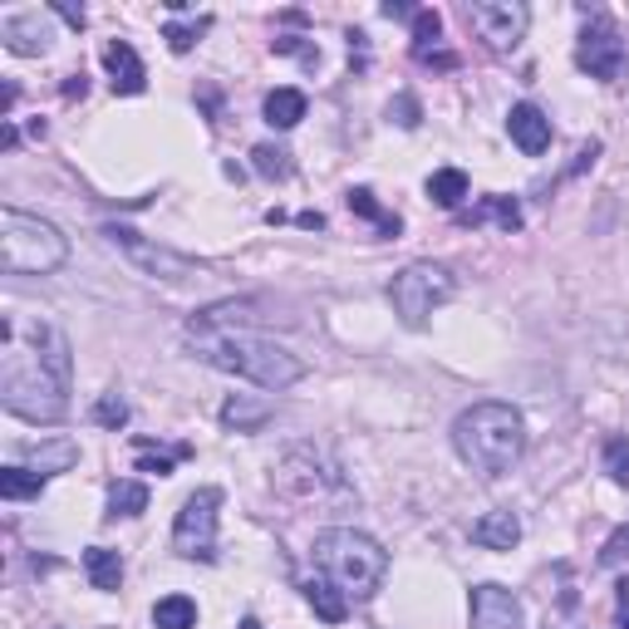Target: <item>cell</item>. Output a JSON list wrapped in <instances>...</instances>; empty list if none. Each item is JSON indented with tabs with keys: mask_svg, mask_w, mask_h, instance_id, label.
I'll list each match as a JSON object with an SVG mask.
<instances>
[{
	"mask_svg": "<svg viewBox=\"0 0 629 629\" xmlns=\"http://www.w3.org/2000/svg\"><path fill=\"white\" fill-rule=\"evenodd\" d=\"M0 398L25 423H59L69 408V340L59 324L0 320Z\"/></svg>",
	"mask_w": 629,
	"mask_h": 629,
	"instance_id": "obj_1",
	"label": "cell"
},
{
	"mask_svg": "<svg viewBox=\"0 0 629 629\" xmlns=\"http://www.w3.org/2000/svg\"><path fill=\"white\" fill-rule=\"evenodd\" d=\"M187 334H192V350L202 364H212V369H222V374H236V379L256 384V389L280 394L306 379V364L290 350H280V344H271V340H256V334H246V330H232V324H187Z\"/></svg>",
	"mask_w": 629,
	"mask_h": 629,
	"instance_id": "obj_2",
	"label": "cell"
},
{
	"mask_svg": "<svg viewBox=\"0 0 629 629\" xmlns=\"http://www.w3.org/2000/svg\"><path fill=\"white\" fill-rule=\"evenodd\" d=\"M453 448L472 472L501 477V472H511L521 463V453H527V423H521V413L511 404L482 398V404H472L467 413H457Z\"/></svg>",
	"mask_w": 629,
	"mask_h": 629,
	"instance_id": "obj_3",
	"label": "cell"
},
{
	"mask_svg": "<svg viewBox=\"0 0 629 629\" xmlns=\"http://www.w3.org/2000/svg\"><path fill=\"white\" fill-rule=\"evenodd\" d=\"M314 565L324 571V581L340 585L344 600H369L379 591V581L389 575V555L374 537L354 527H330L314 537Z\"/></svg>",
	"mask_w": 629,
	"mask_h": 629,
	"instance_id": "obj_4",
	"label": "cell"
},
{
	"mask_svg": "<svg viewBox=\"0 0 629 629\" xmlns=\"http://www.w3.org/2000/svg\"><path fill=\"white\" fill-rule=\"evenodd\" d=\"M69 261V241L55 222L30 217L20 207H0V266L5 276H49Z\"/></svg>",
	"mask_w": 629,
	"mask_h": 629,
	"instance_id": "obj_5",
	"label": "cell"
},
{
	"mask_svg": "<svg viewBox=\"0 0 629 629\" xmlns=\"http://www.w3.org/2000/svg\"><path fill=\"white\" fill-rule=\"evenodd\" d=\"M453 290L457 286H453V276H448V266H433V261H413V266H404L389 280V300L404 324H423L438 306L453 300Z\"/></svg>",
	"mask_w": 629,
	"mask_h": 629,
	"instance_id": "obj_6",
	"label": "cell"
},
{
	"mask_svg": "<svg viewBox=\"0 0 629 629\" xmlns=\"http://www.w3.org/2000/svg\"><path fill=\"white\" fill-rule=\"evenodd\" d=\"M217 511H222V492L197 487L173 521V551L187 561H217Z\"/></svg>",
	"mask_w": 629,
	"mask_h": 629,
	"instance_id": "obj_7",
	"label": "cell"
},
{
	"mask_svg": "<svg viewBox=\"0 0 629 629\" xmlns=\"http://www.w3.org/2000/svg\"><path fill=\"white\" fill-rule=\"evenodd\" d=\"M585 15H591V10H585ZM625 59H629L625 55V35L605 15H591L581 45H575V65H581L591 79L615 84V79H625Z\"/></svg>",
	"mask_w": 629,
	"mask_h": 629,
	"instance_id": "obj_8",
	"label": "cell"
},
{
	"mask_svg": "<svg viewBox=\"0 0 629 629\" xmlns=\"http://www.w3.org/2000/svg\"><path fill=\"white\" fill-rule=\"evenodd\" d=\"M276 487L286 497H320V492H344V477L314 448H290L276 467Z\"/></svg>",
	"mask_w": 629,
	"mask_h": 629,
	"instance_id": "obj_9",
	"label": "cell"
},
{
	"mask_svg": "<svg viewBox=\"0 0 629 629\" xmlns=\"http://www.w3.org/2000/svg\"><path fill=\"white\" fill-rule=\"evenodd\" d=\"M527 5H517V0H472L467 5V25L477 30L487 49H517L527 35Z\"/></svg>",
	"mask_w": 629,
	"mask_h": 629,
	"instance_id": "obj_10",
	"label": "cell"
},
{
	"mask_svg": "<svg viewBox=\"0 0 629 629\" xmlns=\"http://www.w3.org/2000/svg\"><path fill=\"white\" fill-rule=\"evenodd\" d=\"M103 236H109L113 246H119L123 256L133 261V266L148 271V276H157V280H187V276H197V266H192L187 256H177V251L157 246V241H148L143 232H133V227H103Z\"/></svg>",
	"mask_w": 629,
	"mask_h": 629,
	"instance_id": "obj_11",
	"label": "cell"
},
{
	"mask_svg": "<svg viewBox=\"0 0 629 629\" xmlns=\"http://www.w3.org/2000/svg\"><path fill=\"white\" fill-rule=\"evenodd\" d=\"M472 629H521V600L507 591V585H472L467 600Z\"/></svg>",
	"mask_w": 629,
	"mask_h": 629,
	"instance_id": "obj_12",
	"label": "cell"
},
{
	"mask_svg": "<svg viewBox=\"0 0 629 629\" xmlns=\"http://www.w3.org/2000/svg\"><path fill=\"white\" fill-rule=\"evenodd\" d=\"M507 133L527 157H541L551 148V119L537 109V103H517V109L507 113Z\"/></svg>",
	"mask_w": 629,
	"mask_h": 629,
	"instance_id": "obj_13",
	"label": "cell"
},
{
	"mask_svg": "<svg viewBox=\"0 0 629 629\" xmlns=\"http://www.w3.org/2000/svg\"><path fill=\"white\" fill-rule=\"evenodd\" d=\"M103 65H109L113 93H143L148 89V69H143L139 55H133L129 40H109V45H103Z\"/></svg>",
	"mask_w": 629,
	"mask_h": 629,
	"instance_id": "obj_14",
	"label": "cell"
},
{
	"mask_svg": "<svg viewBox=\"0 0 629 629\" xmlns=\"http://www.w3.org/2000/svg\"><path fill=\"white\" fill-rule=\"evenodd\" d=\"M0 35H5V49H15V55H45L55 30L40 20V10H25V15H10L0 25Z\"/></svg>",
	"mask_w": 629,
	"mask_h": 629,
	"instance_id": "obj_15",
	"label": "cell"
},
{
	"mask_svg": "<svg viewBox=\"0 0 629 629\" xmlns=\"http://www.w3.org/2000/svg\"><path fill=\"white\" fill-rule=\"evenodd\" d=\"M472 541H477L482 551H511L521 541V521L511 517V511H482V517L472 521Z\"/></svg>",
	"mask_w": 629,
	"mask_h": 629,
	"instance_id": "obj_16",
	"label": "cell"
},
{
	"mask_svg": "<svg viewBox=\"0 0 629 629\" xmlns=\"http://www.w3.org/2000/svg\"><path fill=\"white\" fill-rule=\"evenodd\" d=\"M271 418H276V408H271L266 398L232 394V398L222 404V428H232V433H256V428H266Z\"/></svg>",
	"mask_w": 629,
	"mask_h": 629,
	"instance_id": "obj_17",
	"label": "cell"
},
{
	"mask_svg": "<svg viewBox=\"0 0 629 629\" xmlns=\"http://www.w3.org/2000/svg\"><path fill=\"white\" fill-rule=\"evenodd\" d=\"M25 457L35 463L40 477H49V472H69L79 463V443H69V438H49V443L25 448Z\"/></svg>",
	"mask_w": 629,
	"mask_h": 629,
	"instance_id": "obj_18",
	"label": "cell"
},
{
	"mask_svg": "<svg viewBox=\"0 0 629 629\" xmlns=\"http://www.w3.org/2000/svg\"><path fill=\"white\" fill-rule=\"evenodd\" d=\"M482 222H497L501 232H521V207L511 197H482V207L463 212V227H482Z\"/></svg>",
	"mask_w": 629,
	"mask_h": 629,
	"instance_id": "obj_19",
	"label": "cell"
},
{
	"mask_svg": "<svg viewBox=\"0 0 629 629\" xmlns=\"http://www.w3.org/2000/svg\"><path fill=\"white\" fill-rule=\"evenodd\" d=\"M84 571H89L93 591H119L123 585V555L109 547H89L84 551Z\"/></svg>",
	"mask_w": 629,
	"mask_h": 629,
	"instance_id": "obj_20",
	"label": "cell"
},
{
	"mask_svg": "<svg viewBox=\"0 0 629 629\" xmlns=\"http://www.w3.org/2000/svg\"><path fill=\"white\" fill-rule=\"evenodd\" d=\"M306 600L314 605V615H320L324 625H340L344 615H350V600H344L340 585L324 581V575H314V581H306Z\"/></svg>",
	"mask_w": 629,
	"mask_h": 629,
	"instance_id": "obj_21",
	"label": "cell"
},
{
	"mask_svg": "<svg viewBox=\"0 0 629 629\" xmlns=\"http://www.w3.org/2000/svg\"><path fill=\"white\" fill-rule=\"evenodd\" d=\"M306 119V93L300 89H271L266 93V123L271 129H296Z\"/></svg>",
	"mask_w": 629,
	"mask_h": 629,
	"instance_id": "obj_22",
	"label": "cell"
},
{
	"mask_svg": "<svg viewBox=\"0 0 629 629\" xmlns=\"http://www.w3.org/2000/svg\"><path fill=\"white\" fill-rule=\"evenodd\" d=\"M428 197H433L438 207H448V212H457L467 197V173L463 167H438V173L428 177Z\"/></svg>",
	"mask_w": 629,
	"mask_h": 629,
	"instance_id": "obj_23",
	"label": "cell"
},
{
	"mask_svg": "<svg viewBox=\"0 0 629 629\" xmlns=\"http://www.w3.org/2000/svg\"><path fill=\"white\" fill-rule=\"evenodd\" d=\"M45 492V477L30 467H0V497L5 501H35Z\"/></svg>",
	"mask_w": 629,
	"mask_h": 629,
	"instance_id": "obj_24",
	"label": "cell"
},
{
	"mask_svg": "<svg viewBox=\"0 0 629 629\" xmlns=\"http://www.w3.org/2000/svg\"><path fill=\"white\" fill-rule=\"evenodd\" d=\"M153 625L157 629H192L197 625V600H187V595H163V600L153 605Z\"/></svg>",
	"mask_w": 629,
	"mask_h": 629,
	"instance_id": "obj_25",
	"label": "cell"
},
{
	"mask_svg": "<svg viewBox=\"0 0 629 629\" xmlns=\"http://www.w3.org/2000/svg\"><path fill=\"white\" fill-rule=\"evenodd\" d=\"M139 511H148V487L143 482H113L109 487V517H139Z\"/></svg>",
	"mask_w": 629,
	"mask_h": 629,
	"instance_id": "obj_26",
	"label": "cell"
},
{
	"mask_svg": "<svg viewBox=\"0 0 629 629\" xmlns=\"http://www.w3.org/2000/svg\"><path fill=\"white\" fill-rule=\"evenodd\" d=\"M350 212H360V217H369V222H379L384 236H398V217H389L379 202H374L369 187H354V192H350Z\"/></svg>",
	"mask_w": 629,
	"mask_h": 629,
	"instance_id": "obj_27",
	"label": "cell"
},
{
	"mask_svg": "<svg viewBox=\"0 0 629 629\" xmlns=\"http://www.w3.org/2000/svg\"><path fill=\"white\" fill-rule=\"evenodd\" d=\"M251 157H256V173L271 177V183H286V177H290V153L276 148V143H261V148H251Z\"/></svg>",
	"mask_w": 629,
	"mask_h": 629,
	"instance_id": "obj_28",
	"label": "cell"
},
{
	"mask_svg": "<svg viewBox=\"0 0 629 629\" xmlns=\"http://www.w3.org/2000/svg\"><path fill=\"white\" fill-rule=\"evenodd\" d=\"M605 472L615 487H629V438H605Z\"/></svg>",
	"mask_w": 629,
	"mask_h": 629,
	"instance_id": "obj_29",
	"label": "cell"
},
{
	"mask_svg": "<svg viewBox=\"0 0 629 629\" xmlns=\"http://www.w3.org/2000/svg\"><path fill=\"white\" fill-rule=\"evenodd\" d=\"M93 423H99V428H113V433H119V428L129 423V404H123L119 394H103L99 404H93Z\"/></svg>",
	"mask_w": 629,
	"mask_h": 629,
	"instance_id": "obj_30",
	"label": "cell"
},
{
	"mask_svg": "<svg viewBox=\"0 0 629 629\" xmlns=\"http://www.w3.org/2000/svg\"><path fill=\"white\" fill-rule=\"evenodd\" d=\"M438 35H443V15H438V10H418L413 15V49H428V40L438 45Z\"/></svg>",
	"mask_w": 629,
	"mask_h": 629,
	"instance_id": "obj_31",
	"label": "cell"
},
{
	"mask_svg": "<svg viewBox=\"0 0 629 629\" xmlns=\"http://www.w3.org/2000/svg\"><path fill=\"white\" fill-rule=\"evenodd\" d=\"M625 561H629V521L600 547V565H605V571H615V565H625Z\"/></svg>",
	"mask_w": 629,
	"mask_h": 629,
	"instance_id": "obj_32",
	"label": "cell"
},
{
	"mask_svg": "<svg viewBox=\"0 0 629 629\" xmlns=\"http://www.w3.org/2000/svg\"><path fill=\"white\" fill-rule=\"evenodd\" d=\"M207 25H167V45L177 49V55H187V49L197 45V35H202Z\"/></svg>",
	"mask_w": 629,
	"mask_h": 629,
	"instance_id": "obj_33",
	"label": "cell"
},
{
	"mask_svg": "<svg viewBox=\"0 0 629 629\" xmlns=\"http://www.w3.org/2000/svg\"><path fill=\"white\" fill-rule=\"evenodd\" d=\"M389 119L398 123V129H418V103L408 99V93H398V99L389 103Z\"/></svg>",
	"mask_w": 629,
	"mask_h": 629,
	"instance_id": "obj_34",
	"label": "cell"
},
{
	"mask_svg": "<svg viewBox=\"0 0 629 629\" xmlns=\"http://www.w3.org/2000/svg\"><path fill=\"white\" fill-rule=\"evenodd\" d=\"M413 55L423 59V65H433V69H453V65H457V55H448V49H433V45H428V49H413Z\"/></svg>",
	"mask_w": 629,
	"mask_h": 629,
	"instance_id": "obj_35",
	"label": "cell"
},
{
	"mask_svg": "<svg viewBox=\"0 0 629 629\" xmlns=\"http://www.w3.org/2000/svg\"><path fill=\"white\" fill-rule=\"evenodd\" d=\"M173 463H177V457H143L139 472H157V477H167V472H173Z\"/></svg>",
	"mask_w": 629,
	"mask_h": 629,
	"instance_id": "obj_36",
	"label": "cell"
},
{
	"mask_svg": "<svg viewBox=\"0 0 629 629\" xmlns=\"http://www.w3.org/2000/svg\"><path fill=\"white\" fill-rule=\"evenodd\" d=\"M84 89H89V84H84V75H69V79H65V99H84Z\"/></svg>",
	"mask_w": 629,
	"mask_h": 629,
	"instance_id": "obj_37",
	"label": "cell"
},
{
	"mask_svg": "<svg viewBox=\"0 0 629 629\" xmlns=\"http://www.w3.org/2000/svg\"><path fill=\"white\" fill-rule=\"evenodd\" d=\"M300 227H306V232H320L324 217H320V212H300Z\"/></svg>",
	"mask_w": 629,
	"mask_h": 629,
	"instance_id": "obj_38",
	"label": "cell"
},
{
	"mask_svg": "<svg viewBox=\"0 0 629 629\" xmlns=\"http://www.w3.org/2000/svg\"><path fill=\"white\" fill-rule=\"evenodd\" d=\"M55 10H59V15H65V20H69V25H75V30L84 25V10H75V5H55Z\"/></svg>",
	"mask_w": 629,
	"mask_h": 629,
	"instance_id": "obj_39",
	"label": "cell"
},
{
	"mask_svg": "<svg viewBox=\"0 0 629 629\" xmlns=\"http://www.w3.org/2000/svg\"><path fill=\"white\" fill-rule=\"evenodd\" d=\"M236 629H261V625H256V620H251V615H246V620H241Z\"/></svg>",
	"mask_w": 629,
	"mask_h": 629,
	"instance_id": "obj_40",
	"label": "cell"
},
{
	"mask_svg": "<svg viewBox=\"0 0 629 629\" xmlns=\"http://www.w3.org/2000/svg\"><path fill=\"white\" fill-rule=\"evenodd\" d=\"M615 629H629V615H620V620H615Z\"/></svg>",
	"mask_w": 629,
	"mask_h": 629,
	"instance_id": "obj_41",
	"label": "cell"
}]
</instances>
